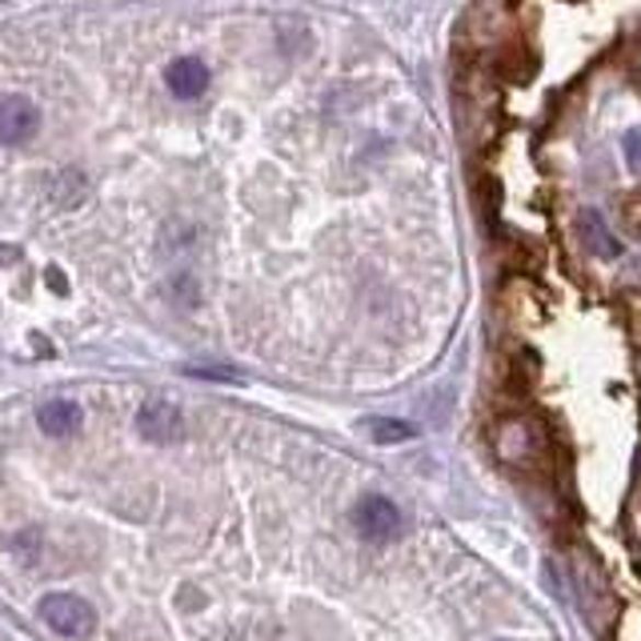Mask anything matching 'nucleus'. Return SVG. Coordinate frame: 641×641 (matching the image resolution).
Here are the masks:
<instances>
[{"label": "nucleus", "instance_id": "39448f33", "mask_svg": "<svg viewBox=\"0 0 641 641\" xmlns=\"http://www.w3.org/2000/svg\"><path fill=\"white\" fill-rule=\"evenodd\" d=\"M164 84H169V93L181 96V101H197V96L209 89V69H205L197 57H181L169 65Z\"/></svg>", "mask_w": 641, "mask_h": 641}, {"label": "nucleus", "instance_id": "1a4fd4ad", "mask_svg": "<svg viewBox=\"0 0 641 641\" xmlns=\"http://www.w3.org/2000/svg\"><path fill=\"white\" fill-rule=\"evenodd\" d=\"M626 161H630L633 173H641V128L626 133Z\"/></svg>", "mask_w": 641, "mask_h": 641}, {"label": "nucleus", "instance_id": "6e6552de", "mask_svg": "<svg viewBox=\"0 0 641 641\" xmlns=\"http://www.w3.org/2000/svg\"><path fill=\"white\" fill-rule=\"evenodd\" d=\"M369 437H374L377 445H397V442H413V437H417V430H413V425H405V421L374 417V421H369Z\"/></svg>", "mask_w": 641, "mask_h": 641}, {"label": "nucleus", "instance_id": "423d86ee", "mask_svg": "<svg viewBox=\"0 0 641 641\" xmlns=\"http://www.w3.org/2000/svg\"><path fill=\"white\" fill-rule=\"evenodd\" d=\"M81 421H84L81 405L69 401V397H53V401H45V405L36 409V425L48 437H69V433L81 430Z\"/></svg>", "mask_w": 641, "mask_h": 641}, {"label": "nucleus", "instance_id": "f257e3e1", "mask_svg": "<svg viewBox=\"0 0 641 641\" xmlns=\"http://www.w3.org/2000/svg\"><path fill=\"white\" fill-rule=\"evenodd\" d=\"M41 618L60 638H89L96 626L93 606L77 594H45L41 597Z\"/></svg>", "mask_w": 641, "mask_h": 641}, {"label": "nucleus", "instance_id": "7ed1b4c3", "mask_svg": "<svg viewBox=\"0 0 641 641\" xmlns=\"http://www.w3.org/2000/svg\"><path fill=\"white\" fill-rule=\"evenodd\" d=\"M137 433L145 442H176L181 437V409L169 401V397H149L137 413Z\"/></svg>", "mask_w": 641, "mask_h": 641}, {"label": "nucleus", "instance_id": "20e7f679", "mask_svg": "<svg viewBox=\"0 0 641 641\" xmlns=\"http://www.w3.org/2000/svg\"><path fill=\"white\" fill-rule=\"evenodd\" d=\"M41 128V108L28 96H0V140L4 145H24Z\"/></svg>", "mask_w": 641, "mask_h": 641}, {"label": "nucleus", "instance_id": "f03ea898", "mask_svg": "<svg viewBox=\"0 0 641 641\" xmlns=\"http://www.w3.org/2000/svg\"><path fill=\"white\" fill-rule=\"evenodd\" d=\"M353 522H357V534L365 541H389V537L401 534V510L389 497H381V493L362 497V505L353 510Z\"/></svg>", "mask_w": 641, "mask_h": 641}, {"label": "nucleus", "instance_id": "0eeeda50", "mask_svg": "<svg viewBox=\"0 0 641 641\" xmlns=\"http://www.w3.org/2000/svg\"><path fill=\"white\" fill-rule=\"evenodd\" d=\"M582 233H585V241H590V249H594V253H602V256H618L621 253L618 237H609L606 221H602V213H594V209L582 213Z\"/></svg>", "mask_w": 641, "mask_h": 641}]
</instances>
